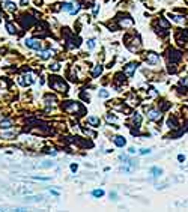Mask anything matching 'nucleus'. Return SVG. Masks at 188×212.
Instances as JSON below:
<instances>
[{"instance_id":"1","label":"nucleus","mask_w":188,"mask_h":212,"mask_svg":"<svg viewBox=\"0 0 188 212\" xmlns=\"http://www.w3.org/2000/svg\"><path fill=\"white\" fill-rule=\"evenodd\" d=\"M33 81H35V75H33L32 72L23 74V75L20 77V80H18V83H20L21 86H30Z\"/></svg>"},{"instance_id":"2","label":"nucleus","mask_w":188,"mask_h":212,"mask_svg":"<svg viewBox=\"0 0 188 212\" xmlns=\"http://www.w3.org/2000/svg\"><path fill=\"white\" fill-rule=\"evenodd\" d=\"M146 60H148V63H150V65H156V63H159V56L156 53L150 51V53L146 54Z\"/></svg>"},{"instance_id":"3","label":"nucleus","mask_w":188,"mask_h":212,"mask_svg":"<svg viewBox=\"0 0 188 212\" xmlns=\"http://www.w3.org/2000/svg\"><path fill=\"white\" fill-rule=\"evenodd\" d=\"M137 63L136 62H131V63H128L126 66H125V74L128 75V77H133L134 75V72H136V69H137Z\"/></svg>"},{"instance_id":"4","label":"nucleus","mask_w":188,"mask_h":212,"mask_svg":"<svg viewBox=\"0 0 188 212\" xmlns=\"http://www.w3.org/2000/svg\"><path fill=\"white\" fill-rule=\"evenodd\" d=\"M51 87L56 89V90H60V92H66V90H68V86L65 84L63 81H60V80L53 81V83H51Z\"/></svg>"},{"instance_id":"5","label":"nucleus","mask_w":188,"mask_h":212,"mask_svg":"<svg viewBox=\"0 0 188 212\" xmlns=\"http://www.w3.org/2000/svg\"><path fill=\"white\" fill-rule=\"evenodd\" d=\"M26 45L29 47V48H33V50H41V42L36 41V39H26L24 41Z\"/></svg>"},{"instance_id":"6","label":"nucleus","mask_w":188,"mask_h":212,"mask_svg":"<svg viewBox=\"0 0 188 212\" xmlns=\"http://www.w3.org/2000/svg\"><path fill=\"white\" fill-rule=\"evenodd\" d=\"M148 118L150 121H159L161 119V113L158 110H149L148 111Z\"/></svg>"},{"instance_id":"7","label":"nucleus","mask_w":188,"mask_h":212,"mask_svg":"<svg viewBox=\"0 0 188 212\" xmlns=\"http://www.w3.org/2000/svg\"><path fill=\"white\" fill-rule=\"evenodd\" d=\"M113 141H114V144H116V146H119V147H123V146H125V143H126V140H125L122 135L114 137V138H113Z\"/></svg>"},{"instance_id":"8","label":"nucleus","mask_w":188,"mask_h":212,"mask_svg":"<svg viewBox=\"0 0 188 212\" xmlns=\"http://www.w3.org/2000/svg\"><path fill=\"white\" fill-rule=\"evenodd\" d=\"M169 17H170V20H172V21H175V23H178V24H182V23H184V17H181V15L169 14Z\"/></svg>"},{"instance_id":"9","label":"nucleus","mask_w":188,"mask_h":212,"mask_svg":"<svg viewBox=\"0 0 188 212\" xmlns=\"http://www.w3.org/2000/svg\"><path fill=\"white\" fill-rule=\"evenodd\" d=\"M53 56V51L51 50H45V51H41L39 53V57L42 59V60H47V59H50Z\"/></svg>"},{"instance_id":"10","label":"nucleus","mask_w":188,"mask_h":212,"mask_svg":"<svg viewBox=\"0 0 188 212\" xmlns=\"http://www.w3.org/2000/svg\"><path fill=\"white\" fill-rule=\"evenodd\" d=\"M87 124L92 125V127H99V118L90 116V118H87Z\"/></svg>"},{"instance_id":"11","label":"nucleus","mask_w":188,"mask_h":212,"mask_svg":"<svg viewBox=\"0 0 188 212\" xmlns=\"http://www.w3.org/2000/svg\"><path fill=\"white\" fill-rule=\"evenodd\" d=\"M150 173H152V176L158 177V176H161V174H163V170L158 169V167H152V169H150Z\"/></svg>"},{"instance_id":"12","label":"nucleus","mask_w":188,"mask_h":212,"mask_svg":"<svg viewBox=\"0 0 188 212\" xmlns=\"http://www.w3.org/2000/svg\"><path fill=\"white\" fill-rule=\"evenodd\" d=\"M3 6H5L8 11H15V8H17L12 2H3Z\"/></svg>"},{"instance_id":"13","label":"nucleus","mask_w":188,"mask_h":212,"mask_svg":"<svg viewBox=\"0 0 188 212\" xmlns=\"http://www.w3.org/2000/svg\"><path fill=\"white\" fill-rule=\"evenodd\" d=\"M6 30H8L11 35H14V33L17 32V29L14 27V24H12V23H8V24H6Z\"/></svg>"},{"instance_id":"14","label":"nucleus","mask_w":188,"mask_h":212,"mask_svg":"<svg viewBox=\"0 0 188 212\" xmlns=\"http://www.w3.org/2000/svg\"><path fill=\"white\" fill-rule=\"evenodd\" d=\"M11 125H12L11 121H2V122H0V128H2V129H8V128H11Z\"/></svg>"},{"instance_id":"15","label":"nucleus","mask_w":188,"mask_h":212,"mask_svg":"<svg viewBox=\"0 0 188 212\" xmlns=\"http://www.w3.org/2000/svg\"><path fill=\"white\" fill-rule=\"evenodd\" d=\"M62 8H63V11H66V12H69V14H71V11H72L74 5H72V3H65Z\"/></svg>"},{"instance_id":"16","label":"nucleus","mask_w":188,"mask_h":212,"mask_svg":"<svg viewBox=\"0 0 188 212\" xmlns=\"http://www.w3.org/2000/svg\"><path fill=\"white\" fill-rule=\"evenodd\" d=\"M101 72H102V66H101V65L95 66V69H93V77H98Z\"/></svg>"},{"instance_id":"17","label":"nucleus","mask_w":188,"mask_h":212,"mask_svg":"<svg viewBox=\"0 0 188 212\" xmlns=\"http://www.w3.org/2000/svg\"><path fill=\"white\" fill-rule=\"evenodd\" d=\"M140 122H142V116H140L139 113H136V114L133 116V124H137V125H139Z\"/></svg>"},{"instance_id":"18","label":"nucleus","mask_w":188,"mask_h":212,"mask_svg":"<svg viewBox=\"0 0 188 212\" xmlns=\"http://www.w3.org/2000/svg\"><path fill=\"white\" fill-rule=\"evenodd\" d=\"M92 196H93V197H102V196H104V191H102V190H93V191H92Z\"/></svg>"},{"instance_id":"19","label":"nucleus","mask_w":188,"mask_h":212,"mask_svg":"<svg viewBox=\"0 0 188 212\" xmlns=\"http://www.w3.org/2000/svg\"><path fill=\"white\" fill-rule=\"evenodd\" d=\"M95 42H96V41H95L93 38L89 39V41H87V48H89V50H93V48H95Z\"/></svg>"},{"instance_id":"20","label":"nucleus","mask_w":188,"mask_h":212,"mask_svg":"<svg viewBox=\"0 0 188 212\" xmlns=\"http://www.w3.org/2000/svg\"><path fill=\"white\" fill-rule=\"evenodd\" d=\"M120 24L122 26H133V20H122Z\"/></svg>"},{"instance_id":"21","label":"nucleus","mask_w":188,"mask_h":212,"mask_svg":"<svg viewBox=\"0 0 188 212\" xmlns=\"http://www.w3.org/2000/svg\"><path fill=\"white\" fill-rule=\"evenodd\" d=\"M50 69L51 71H59L60 69V65L59 63H53V65H50Z\"/></svg>"},{"instance_id":"22","label":"nucleus","mask_w":188,"mask_h":212,"mask_svg":"<svg viewBox=\"0 0 188 212\" xmlns=\"http://www.w3.org/2000/svg\"><path fill=\"white\" fill-rule=\"evenodd\" d=\"M26 200L27 202H39V200H42V197H26Z\"/></svg>"},{"instance_id":"23","label":"nucleus","mask_w":188,"mask_h":212,"mask_svg":"<svg viewBox=\"0 0 188 212\" xmlns=\"http://www.w3.org/2000/svg\"><path fill=\"white\" fill-rule=\"evenodd\" d=\"M107 121H109V122H117V118H116V116H112V114H107Z\"/></svg>"},{"instance_id":"24","label":"nucleus","mask_w":188,"mask_h":212,"mask_svg":"<svg viewBox=\"0 0 188 212\" xmlns=\"http://www.w3.org/2000/svg\"><path fill=\"white\" fill-rule=\"evenodd\" d=\"M99 96H101V98H107V96H109V92H107V90H101V92H99Z\"/></svg>"},{"instance_id":"25","label":"nucleus","mask_w":188,"mask_h":212,"mask_svg":"<svg viewBox=\"0 0 188 212\" xmlns=\"http://www.w3.org/2000/svg\"><path fill=\"white\" fill-rule=\"evenodd\" d=\"M32 179H35V181H50V177H39V176H33Z\"/></svg>"},{"instance_id":"26","label":"nucleus","mask_w":188,"mask_h":212,"mask_svg":"<svg viewBox=\"0 0 188 212\" xmlns=\"http://www.w3.org/2000/svg\"><path fill=\"white\" fill-rule=\"evenodd\" d=\"M146 154H150V149H140V155H146Z\"/></svg>"},{"instance_id":"27","label":"nucleus","mask_w":188,"mask_h":212,"mask_svg":"<svg viewBox=\"0 0 188 212\" xmlns=\"http://www.w3.org/2000/svg\"><path fill=\"white\" fill-rule=\"evenodd\" d=\"M128 152L133 155V154H136V149H134V147H129V151H128Z\"/></svg>"},{"instance_id":"28","label":"nucleus","mask_w":188,"mask_h":212,"mask_svg":"<svg viewBox=\"0 0 188 212\" xmlns=\"http://www.w3.org/2000/svg\"><path fill=\"white\" fill-rule=\"evenodd\" d=\"M178 160H179V161H185V157H184V155H179Z\"/></svg>"},{"instance_id":"29","label":"nucleus","mask_w":188,"mask_h":212,"mask_svg":"<svg viewBox=\"0 0 188 212\" xmlns=\"http://www.w3.org/2000/svg\"><path fill=\"white\" fill-rule=\"evenodd\" d=\"M181 84H188V78H185V80H181Z\"/></svg>"},{"instance_id":"30","label":"nucleus","mask_w":188,"mask_h":212,"mask_svg":"<svg viewBox=\"0 0 188 212\" xmlns=\"http://www.w3.org/2000/svg\"><path fill=\"white\" fill-rule=\"evenodd\" d=\"M71 170H72V171H75V170H77V166H75V164H72V166H71Z\"/></svg>"}]
</instances>
